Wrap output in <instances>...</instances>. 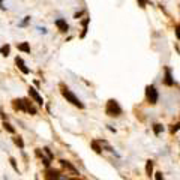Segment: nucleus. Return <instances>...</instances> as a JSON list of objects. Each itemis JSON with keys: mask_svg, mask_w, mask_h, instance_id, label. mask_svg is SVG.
<instances>
[{"mask_svg": "<svg viewBox=\"0 0 180 180\" xmlns=\"http://www.w3.org/2000/svg\"><path fill=\"white\" fill-rule=\"evenodd\" d=\"M0 53L3 54V56H9V53H11V47L6 44V45H3L2 48H0Z\"/></svg>", "mask_w": 180, "mask_h": 180, "instance_id": "f8f14e48", "label": "nucleus"}, {"mask_svg": "<svg viewBox=\"0 0 180 180\" xmlns=\"http://www.w3.org/2000/svg\"><path fill=\"white\" fill-rule=\"evenodd\" d=\"M165 84L167 86H173L174 84V81L171 78V71H170L168 68H165Z\"/></svg>", "mask_w": 180, "mask_h": 180, "instance_id": "1a4fd4ad", "label": "nucleus"}, {"mask_svg": "<svg viewBox=\"0 0 180 180\" xmlns=\"http://www.w3.org/2000/svg\"><path fill=\"white\" fill-rule=\"evenodd\" d=\"M105 112H107L108 116H111V117H117V116H120V114H122V108H120L119 102L116 101V99H110V101L107 102Z\"/></svg>", "mask_w": 180, "mask_h": 180, "instance_id": "f257e3e1", "label": "nucleus"}, {"mask_svg": "<svg viewBox=\"0 0 180 180\" xmlns=\"http://www.w3.org/2000/svg\"><path fill=\"white\" fill-rule=\"evenodd\" d=\"M155 177H156V180H164V177H162V173H156V174H155Z\"/></svg>", "mask_w": 180, "mask_h": 180, "instance_id": "b1692460", "label": "nucleus"}, {"mask_svg": "<svg viewBox=\"0 0 180 180\" xmlns=\"http://www.w3.org/2000/svg\"><path fill=\"white\" fill-rule=\"evenodd\" d=\"M29 96H30V98H32V99H33V101L36 102L38 105H42V104H44V99H42V96H41V95L38 93V90L33 89V87H30V89H29Z\"/></svg>", "mask_w": 180, "mask_h": 180, "instance_id": "20e7f679", "label": "nucleus"}, {"mask_svg": "<svg viewBox=\"0 0 180 180\" xmlns=\"http://www.w3.org/2000/svg\"><path fill=\"white\" fill-rule=\"evenodd\" d=\"M3 128H5L8 132H11V134H15V129H14V128H12V126L8 123V122H5V123H3Z\"/></svg>", "mask_w": 180, "mask_h": 180, "instance_id": "4468645a", "label": "nucleus"}, {"mask_svg": "<svg viewBox=\"0 0 180 180\" xmlns=\"http://www.w3.org/2000/svg\"><path fill=\"white\" fill-rule=\"evenodd\" d=\"M9 161H11V165L14 167V170H15V171H18V168H17V164H15V159H14V158H11Z\"/></svg>", "mask_w": 180, "mask_h": 180, "instance_id": "412c9836", "label": "nucleus"}, {"mask_svg": "<svg viewBox=\"0 0 180 180\" xmlns=\"http://www.w3.org/2000/svg\"><path fill=\"white\" fill-rule=\"evenodd\" d=\"M60 179V171L59 170H48L45 174V180H59Z\"/></svg>", "mask_w": 180, "mask_h": 180, "instance_id": "39448f33", "label": "nucleus"}, {"mask_svg": "<svg viewBox=\"0 0 180 180\" xmlns=\"http://www.w3.org/2000/svg\"><path fill=\"white\" fill-rule=\"evenodd\" d=\"M18 50L24 51V53H30V45H29V42H22L18 45Z\"/></svg>", "mask_w": 180, "mask_h": 180, "instance_id": "9d476101", "label": "nucleus"}, {"mask_svg": "<svg viewBox=\"0 0 180 180\" xmlns=\"http://www.w3.org/2000/svg\"><path fill=\"white\" fill-rule=\"evenodd\" d=\"M62 95H63V98H66V101L71 102L72 105H75V107H78V108H84V104L80 101L78 98L68 89V87H63V89H62Z\"/></svg>", "mask_w": 180, "mask_h": 180, "instance_id": "f03ea898", "label": "nucleus"}, {"mask_svg": "<svg viewBox=\"0 0 180 180\" xmlns=\"http://www.w3.org/2000/svg\"><path fill=\"white\" fill-rule=\"evenodd\" d=\"M14 141H15V144H17V146H20V147H21V149H22V147H24V143H22V140H21V138H20V137H17V138H15Z\"/></svg>", "mask_w": 180, "mask_h": 180, "instance_id": "f3484780", "label": "nucleus"}, {"mask_svg": "<svg viewBox=\"0 0 180 180\" xmlns=\"http://www.w3.org/2000/svg\"><path fill=\"white\" fill-rule=\"evenodd\" d=\"M44 152H45V153H47V155H48V158H50V159L53 158V153L50 152V149H48V147H45V149H44Z\"/></svg>", "mask_w": 180, "mask_h": 180, "instance_id": "5701e85b", "label": "nucleus"}, {"mask_svg": "<svg viewBox=\"0 0 180 180\" xmlns=\"http://www.w3.org/2000/svg\"><path fill=\"white\" fill-rule=\"evenodd\" d=\"M146 98H147V101L150 102L152 105L158 102L159 95H158V90L155 89V86H147V87H146Z\"/></svg>", "mask_w": 180, "mask_h": 180, "instance_id": "7ed1b4c3", "label": "nucleus"}, {"mask_svg": "<svg viewBox=\"0 0 180 180\" xmlns=\"http://www.w3.org/2000/svg\"><path fill=\"white\" fill-rule=\"evenodd\" d=\"M30 21V17H26V18H24V20H22V22H20V26H26V24H27V22Z\"/></svg>", "mask_w": 180, "mask_h": 180, "instance_id": "aec40b11", "label": "nucleus"}, {"mask_svg": "<svg viewBox=\"0 0 180 180\" xmlns=\"http://www.w3.org/2000/svg\"><path fill=\"white\" fill-rule=\"evenodd\" d=\"M60 162H62V165H63V167H66V168H69V170H71V171H74L75 174H78V171H77V168H75L74 165H71V164H69L68 161H60Z\"/></svg>", "mask_w": 180, "mask_h": 180, "instance_id": "9b49d317", "label": "nucleus"}, {"mask_svg": "<svg viewBox=\"0 0 180 180\" xmlns=\"http://www.w3.org/2000/svg\"><path fill=\"white\" fill-rule=\"evenodd\" d=\"M15 63H17V66H18V69L21 71L22 74H29L30 71H29V68L26 66V63H24V60H22L21 57H15Z\"/></svg>", "mask_w": 180, "mask_h": 180, "instance_id": "423d86ee", "label": "nucleus"}, {"mask_svg": "<svg viewBox=\"0 0 180 180\" xmlns=\"http://www.w3.org/2000/svg\"><path fill=\"white\" fill-rule=\"evenodd\" d=\"M60 180H75V179H60Z\"/></svg>", "mask_w": 180, "mask_h": 180, "instance_id": "a878e982", "label": "nucleus"}, {"mask_svg": "<svg viewBox=\"0 0 180 180\" xmlns=\"http://www.w3.org/2000/svg\"><path fill=\"white\" fill-rule=\"evenodd\" d=\"M153 131H155V134L156 135H159L162 131H164V128H162L161 125H153Z\"/></svg>", "mask_w": 180, "mask_h": 180, "instance_id": "2eb2a0df", "label": "nucleus"}, {"mask_svg": "<svg viewBox=\"0 0 180 180\" xmlns=\"http://www.w3.org/2000/svg\"><path fill=\"white\" fill-rule=\"evenodd\" d=\"M138 5H140V8H146L147 0H138Z\"/></svg>", "mask_w": 180, "mask_h": 180, "instance_id": "6ab92c4d", "label": "nucleus"}, {"mask_svg": "<svg viewBox=\"0 0 180 180\" xmlns=\"http://www.w3.org/2000/svg\"><path fill=\"white\" fill-rule=\"evenodd\" d=\"M0 8H2V9H5V6H3V0H0Z\"/></svg>", "mask_w": 180, "mask_h": 180, "instance_id": "393cba45", "label": "nucleus"}, {"mask_svg": "<svg viewBox=\"0 0 180 180\" xmlns=\"http://www.w3.org/2000/svg\"><path fill=\"white\" fill-rule=\"evenodd\" d=\"M14 107H15L17 110H21V111H27L24 99H15V101H14Z\"/></svg>", "mask_w": 180, "mask_h": 180, "instance_id": "6e6552de", "label": "nucleus"}, {"mask_svg": "<svg viewBox=\"0 0 180 180\" xmlns=\"http://www.w3.org/2000/svg\"><path fill=\"white\" fill-rule=\"evenodd\" d=\"M92 147H93V149H95V152H96V153H101V147L98 146V143H96V141H92Z\"/></svg>", "mask_w": 180, "mask_h": 180, "instance_id": "dca6fc26", "label": "nucleus"}, {"mask_svg": "<svg viewBox=\"0 0 180 180\" xmlns=\"http://www.w3.org/2000/svg\"><path fill=\"white\" fill-rule=\"evenodd\" d=\"M54 24L59 27V30H60V32H68V29H69L66 20H63V18H59V20H56V22H54Z\"/></svg>", "mask_w": 180, "mask_h": 180, "instance_id": "0eeeda50", "label": "nucleus"}, {"mask_svg": "<svg viewBox=\"0 0 180 180\" xmlns=\"http://www.w3.org/2000/svg\"><path fill=\"white\" fill-rule=\"evenodd\" d=\"M42 162H44L45 167H48L50 165V158H44V155H42Z\"/></svg>", "mask_w": 180, "mask_h": 180, "instance_id": "a211bd4d", "label": "nucleus"}, {"mask_svg": "<svg viewBox=\"0 0 180 180\" xmlns=\"http://www.w3.org/2000/svg\"><path fill=\"white\" fill-rule=\"evenodd\" d=\"M152 171H153V161H147V165H146L147 176H152Z\"/></svg>", "mask_w": 180, "mask_h": 180, "instance_id": "ddd939ff", "label": "nucleus"}, {"mask_svg": "<svg viewBox=\"0 0 180 180\" xmlns=\"http://www.w3.org/2000/svg\"><path fill=\"white\" fill-rule=\"evenodd\" d=\"M176 36H177V39L180 41V24H177V27H176Z\"/></svg>", "mask_w": 180, "mask_h": 180, "instance_id": "4be33fe9", "label": "nucleus"}]
</instances>
